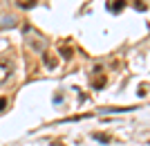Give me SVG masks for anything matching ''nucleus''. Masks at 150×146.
Returning a JSON list of instances; mask_svg holds the SVG:
<instances>
[{
    "label": "nucleus",
    "instance_id": "obj_1",
    "mask_svg": "<svg viewBox=\"0 0 150 146\" xmlns=\"http://www.w3.org/2000/svg\"><path fill=\"white\" fill-rule=\"evenodd\" d=\"M11 74H13V63L9 58H2V61H0V85L9 81Z\"/></svg>",
    "mask_w": 150,
    "mask_h": 146
},
{
    "label": "nucleus",
    "instance_id": "obj_2",
    "mask_svg": "<svg viewBox=\"0 0 150 146\" xmlns=\"http://www.w3.org/2000/svg\"><path fill=\"white\" fill-rule=\"evenodd\" d=\"M43 65L47 68V70H56L58 56H56V54H52V52H43Z\"/></svg>",
    "mask_w": 150,
    "mask_h": 146
},
{
    "label": "nucleus",
    "instance_id": "obj_3",
    "mask_svg": "<svg viewBox=\"0 0 150 146\" xmlns=\"http://www.w3.org/2000/svg\"><path fill=\"white\" fill-rule=\"evenodd\" d=\"M56 56H61V58H65V61H69V58L74 56V50H72L67 43H61V47H58V54H56Z\"/></svg>",
    "mask_w": 150,
    "mask_h": 146
},
{
    "label": "nucleus",
    "instance_id": "obj_4",
    "mask_svg": "<svg viewBox=\"0 0 150 146\" xmlns=\"http://www.w3.org/2000/svg\"><path fill=\"white\" fill-rule=\"evenodd\" d=\"M123 7H125V0H112V2L108 5V9H110L112 14H119Z\"/></svg>",
    "mask_w": 150,
    "mask_h": 146
},
{
    "label": "nucleus",
    "instance_id": "obj_5",
    "mask_svg": "<svg viewBox=\"0 0 150 146\" xmlns=\"http://www.w3.org/2000/svg\"><path fill=\"white\" fill-rule=\"evenodd\" d=\"M105 83H108L105 74H101V76H94V79H92V88L101 90V88H105Z\"/></svg>",
    "mask_w": 150,
    "mask_h": 146
},
{
    "label": "nucleus",
    "instance_id": "obj_6",
    "mask_svg": "<svg viewBox=\"0 0 150 146\" xmlns=\"http://www.w3.org/2000/svg\"><path fill=\"white\" fill-rule=\"evenodd\" d=\"M27 43H29V47H34V50H43V47H45V41H43L40 36H36V41H34V38H29Z\"/></svg>",
    "mask_w": 150,
    "mask_h": 146
},
{
    "label": "nucleus",
    "instance_id": "obj_7",
    "mask_svg": "<svg viewBox=\"0 0 150 146\" xmlns=\"http://www.w3.org/2000/svg\"><path fill=\"white\" fill-rule=\"evenodd\" d=\"M16 5H18L20 9H31V7L36 5V0H16Z\"/></svg>",
    "mask_w": 150,
    "mask_h": 146
},
{
    "label": "nucleus",
    "instance_id": "obj_8",
    "mask_svg": "<svg viewBox=\"0 0 150 146\" xmlns=\"http://www.w3.org/2000/svg\"><path fill=\"white\" fill-rule=\"evenodd\" d=\"M94 140H96V142H103V144H108V142H110V137H108V135H103V133H96V135H94Z\"/></svg>",
    "mask_w": 150,
    "mask_h": 146
},
{
    "label": "nucleus",
    "instance_id": "obj_9",
    "mask_svg": "<svg viewBox=\"0 0 150 146\" xmlns=\"http://www.w3.org/2000/svg\"><path fill=\"white\" fill-rule=\"evenodd\" d=\"M134 7H137L139 11H146V9H148V5H146V0H137V2H134Z\"/></svg>",
    "mask_w": 150,
    "mask_h": 146
},
{
    "label": "nucleus",
    "instance_id": "obj_10",
    "mask_svg": "<svg viewBox=\"0 0 150 146\" xmlns=\"http://www.w3.org/2000/svg\"><path fill=\"white\" fill-rule=\"evenodd\" d=\"M11 25H16V20H13L11 16H7V18H5V23L0 25V29H2V27H11Z\"/></svg>",
    "mask_w": 150,
    "mask_h": 146
},
{
    "label": "nucleus",
    "instance_id": "obj_11",
    "mask_svg": "<svg viewBox=\"0 0 150 146\" xmlns=\"http://www.w3.org/2000/svg\"><path fill=\"white\" fill-rule=\"evenodd\" d=\"M146 90H148V83H144V85L139 88V97H146Z\"/></svg>",
    "mask_w": 150,
    "mask_h": 146
},
{
    "label": "nucleus",
    "instance_id": "obj_12",
    "mask_svg": "<svg viewBox=\"0 0 150 146\" xmlns=\"http://www.w3.org/2000/svg\"><path fill=\"white\" fill-rule=\"evenodd\" d=\"M5 108H7V99H5V97H0V113H2Z\"/></svg>",
    "mask_w": 150,
    "mask_h": 146
}]
</instances>
